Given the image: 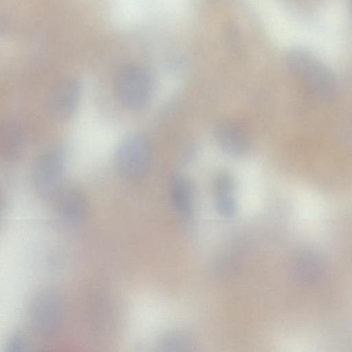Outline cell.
<instances>
[{
    "label": "cell",
    "instance_id": "6da1fadb",
    "mask_svg": "<svg viewBox=\"0 0 352 352\" xmlns=\"http://www.w3.org/2000/svg\"><path fill=\"white\" fill-rule=\"evenodd\" d=\"M287 65L291 73L299 79L306 91L316 100L326 102L335 96L337 85L333 73L307 50H292L287 56Z\"/></svg>",
    "mask_w": 352,
    "mask_h": 352
},
{
    "label": "cell",
    "instance_id": "7a4b0ae2",
    "mask_svg": "<svg viewBox=\"0 0 352 352\" xmlns=\"http://www.w3.org/2000/svg\"><path fill=\"white\" fill-rule=\"evenodd\" d=\"M28 316L32 328L38 334L45 337L57 334L65 318L60 296L52 288L39 289L30 300Z\"/></svg>",
    "mask_w": 352,
    "mask_h": 352
},
{
    "label": "cell",
    "instance_id": "3957f363",
    "mask_svg": "<svg viewBox=\"0 0 352 352\" xmlns=\"http://www.w3.org/2000/svg\"><path fill=\"white\" fill-rule=\"evenodd\" d=\"M151 157L148 140L141 134H132L118 146L114 164L118 172L129 179L142 177L147 172Z\"/></svg>",
    "mask_w": 352,
    "mask_h": 352
},
{
    "label": "cell",
    "instance_id": "277c9868",
    "mask_svg": "<svg viewBox=\"0 0 352 352\" xmlns=\"http://www.w3.org/2000/svg\"><path fill=\"white\" fill-rule=\"evenodd\" d=\"M152 90L149 73L142 67L129 65L116 76L114 91L117 99L129 109L142 107L148 100Z\"/></svg>",
    "mask_w": 352,
    "mask_h": 352
},
{
    "label": "cell",
    "instance_id": "5b68a950",
    "mask_svg": "<svg viewBox=\"0 0 352 352\" xmlns=\"http://www.w3.org/2000/svg\"><path fill=\"white\" fill-rule=\"evenodd\" d=\"M65 162L63 148L56 145L41 154L33 166L32 182L37 194L52 199L62 184L60 177Z\"/></svg>",
    "mask_w": 352,
    "mask_h": 352
},
{
    "label": "cell",
    "instance_id": "8992f818",
    "mask_svg": "<svg viewBox=\"0 0 352 352\" xmlns=\"http://www.w3.org/2000/svg\"><path fill=\"white\" fill-rule=\"evenodd\" d=\"M51 199L56 216L65 223L76 224L88 215V201L84 193L73 184L62 183Z\"/></svg>",
    "mask_w": 352,
    "mask_h": 352
},
{
    "label": "cell",
    "instance_id": "52a82bcc",
    "mask_svg": "<svg viewBox=\"0 0 352 352\" xmlns=\"http://www.w3.org/2000/svg\"><path fill=\"white\" fill-rule=\"evenodd\" d=\"M80 96V87L75 79L63 78L57 80L50 88L47 96L50 114L56 120H67L75 113Z\"/></svg>",
    "mask_w": 352,
    "mask_h": 352
},
{
    "label": "cell",
    "instance_id": "ba28073f",
    "mask_svg": "<svg viewBox=\"0 0 352 352\" xmlns=\"http://www.w3.org/2000/svg\"><path fill=\"white\" fill-rule=\"evenodd\" d=\"M214 137L221 148L230 155L241 154L248 146L246 128L236 119L223 118L219 120L214 128Z\"/></svg>",
    "mask_w": 352,
    "mask_h": 352
},
{
    "label": "cell",
    "instance_id": "9c48e42d",
    "mask_svg": "<svg viewBox=\"0 0 352 352\" xmlns=\"http://www.w3.org/2000/svg\"><path fill=\"white\" fill-rule=\"evenodd\" d=\"M170 201L184 218L190 219L194 208V188L191 181L181 173L174 174L170 180Z\"/></svg>",
    "mask_w": 352,
    "mask_h": 352
},
{
    "label": "cell",
    "instance_id": "30bf717a",
    "mask_svg": "<svg viewBox=\"0 0 352 352\" xmlns=\"http://www.w3.org/2000/svg\"><path fill=\"white\" fill-rule=\"evenodd\" d=\"M322 263L316 254L308 253L300 256L295 263L297 276L303 280H312L322 272Z\"/></svg>",
    "mask_w": 352,
    "mask_h": 352
},
{
    "label": "cell",
    "instance_id": "8fae6325",
    "mask_svg": "<svg viewBox=\"0 0 352 352\" xmlns=\"http://www.w3.org/2000/svg\"><path fill=\"white\" fill-rule=\"evenodd\" d=\"M192 346V344L190 338L179 331L167 333L159 341V347L162 351H186L190 350Z\"/></svg>",
    "mask_w": 352,
    "mask_h": 352
},
{
    "label": "cell",
    "instance_id": "7c38bea8",
    "mask_svg": "<svg viewBox=\"0 0 352 352\" xmlns=\"http://www.w3.org/2000/svg\"><path fill=\"white\" fill-rule=\"evenodd\" d=\"M214 197L233 195L234 182L232 175L227 172H220L213 180Z\"/></svg>",
    "mask_w": 352,
    "mask_h": 352
},
{
    "label": "cell",
    "instance_id": "4fadbf2b",
    "mask_svg": "<svg viewBox=\"0 0 352 352\" xmlns=\"http://www.w3.org/2000/svg\"><path fill=\"white\" fill-rule=\"evenodd\" d=\"M215 205L219 214L224 217L232 216L236 210V202L233 195L215 197Z\"/></svg>",
    "mask_w": 352,
    "mask_h": 352
},
{
    "label": "cell",
    "instance_id": "5bb4252c",
    "mask_svg": "<svg viewBox=\"0 0 352 352\" xmlns=\"http://www.w3.org/2000/svg\"><path fill=\"white\" fill-rule=\"evenodd\" d=\"M26 346L25 336L20 332L12 333L5 341L3 348L6 352H19Z\"/></svg>",
    "mask_w": 352,
    "mask_h": 352
},
{
    "label": "cell",
    "instance_id": "9a60e30c",
    "mask_svg": "<svg viewBox=\"0 0 352 352\" xmlns=\"http://www.w3.org/2000/svg\"><path fill=\"white\" fill-rule=\"evenodd\" d=\"M2 212H3V201H2L1 197L0 195V219H1V217L2 215Z\"/></svg>",
    "mask_w": 352,
    "mask_h": 352
}]
</instances>
